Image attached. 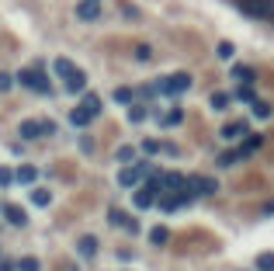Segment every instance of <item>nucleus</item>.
I'll use <instances>...</instances> for the list:
<instances>
[{
    "label": "nucleus",
    "mask_w": 274,
    "mask_h": 271,
    "mask_svg": "<svg viewBox=\"0 0 274 271\" xmlns=\"http://www.w3.org/2000/svg\"><path fill=\"white\" fill-rule=\"evenodd\" d=\"M236 7L257 21H271L274 24V0H236Z\"/></svg>",
    "instance_id": "obj_1"
},
{
    "label": "nucleus",
    "mask_w": 274,
    "mask_h": 271,
    "mask_svg": "<svg viewBox=\"0 0 274 271\" xmlns=\"http://www.w3.org/2000/svg\"><path fill=\"white\" fill-rule=\"evenodd\" d=\"M157 87V94H167V97H177V94H184L188 87H191V77L188 73H170V77H163L153 84Z\"/></svg>",
    "instance_id": "obj_2"
},
{
    "label": "nucleus",
    "mask_w": 274,
    "mask_h": 271,
    "mask_svg": "<svg viewBox=\"0 0 274 271\" xmlns=\"http://www.w3.org/2000/svg\"><path fill=\"white\" fill-rule=\"evenodd\" d=\"M18 80H21V87H32V91H39V94H52V84H49V77H45L42 70H21Z\"/></svg>",
    "instance_id": "obj_3"
},
{
    "label": "nucleus",
    "mask_w": 274,
    "mask_h": 271,
    "mask_svg": "<svg viewBox=\"0 0 274 271\" xmlns=\"http://www.w3.org/2000/svg\"><path fill=\"white\" fill-rule=\"evenodd\" d=\"M149 171H153V167H149L146 160H139L136 167H125V171L118 174V184H121V188H136V184H139L146 174H149Z\"/></svg>",
    "instance_id": "obj_4"
},
{
    "label": "nucleus",
    "mask_w": 274,
    "mask_h": 271,
    "mask_svg": "<svg viewBox=\"0 0 274 271\" xmlns=\"http://www.w3.org/2000/svg\"><path fill=\"white\" fill-rule=\"evenodd\" d=\"M52 132H56L52 122H35V118L21 122V139H39V136H52Z\"/></svg>",
    "instance_id": "obj_5"
},
{
    "label": "nucleus",
    "mask_w": 274,
    "mask_h": 271,
    "mask_svg": "<svg viewBox=\"0 0 274 271\" xmlns=\"http://www.w3.org/2000/svg\"><path fill=\"white\" fill-rule=\"evenodd\" d=\"M184 188L191 195H212L216 192V181H212V177H191V181L184 177Z\"/></svg>",
    "instance_id": "obj_6"
},
{
    "label": "nucleus",
    "mask_w": 274,
    "mask_h": 271,
    "mask_svg": "<svg viewBox=\"0 0 274 271\" xmlns=\"http://www.w3.org/2000/svg\"><path fill=\"white\" fill-rule=\"evenodd\" d=\"M77 18L80 21H98L101 18L98 0H80V4H77Z\"/></svg>",
    "instance_id": "obj_7"
},
{
    "label": "nucleus",
    "mask_w": 274,
    "mask_h": 271,
    "mask_svg": "<svg viewBox=\"0 0 274 271\" xmlns=\"http://www.w3.org/2000/svg\"><path fill=\"white\" fill-rule=\"evenodd\" d=\"M180 188H184V174H177V171L160 174V192H180Z\"/></svg>",
    "instance_id": "obj_8"
},
{
    "label": "nucleus",
    "mask_w": 274,
    "mask_h": 271,
    "mask_svg": "<svg viewBox=\"0 0 274 271\" xmlns=\"http://www.w3.org/2000/svg\"><path fill=\"white\" fill-rule=\"evenodd\" d=\"M108 219H111L115 226H125V230H129V233H139V223H136V219H132V215H125V212H121V209H111V212H108Z\"/></svg>",
    "instance_id": "obj_9"
},
{
    "label": "nucleus",
    "mask_w": 274,
    "mask_h": 271,
    "mask_svg": "<svg viewBox=\"0 0 274 271\" xmlns=\"http://www.w3.org/2000/svg\"><path fill=\"white\" fill-rule=\"evenodd\" d=\"M83 87H87V73H83V70H73V73L66 77V91L77 94V91H83Z\"/></svg>",
    "instance_id": "obj_10"
},
{
    "label": "nucleus",
    "mask_w": 274,
    "mask_h": 271,
    "mask_svg": "<svg viewBox=\"0 0 274 271\" xmlns=\"http://www.w3.org/2000/svg\"><path fill=\"white\" fill-rule=\"evenodd\" d=\"M70 122H73V125H77V129H83V125H90V122H94V118H90V112H87V108H83V104H77V108H73V112H70Z\"/></svg>",
    "instance_id": "obj_11"
},
{
    "label": "nucleus",
    "mask_w": 274,
    "mask_h": 271,
    "mask_svg": "<svg viewBox=\"0 0 274 271\" xmlns=\"http://www.w3.org/2000/svg\"><path fill=\"white\" fill-rule=\"evenodd\" d=\"M239 136H247V122H229V125H222V139H239Z\"/></svg>",
    "instance_id": "obj_12"
},
{
    "label": "nucleus",
    "mask_w": 274,
    "mask_h": 271,
    "mask_svg": "<svg viewBox=\"0 0 274 271\" xmlns=\"http://www.w3.org/2000/svg\"><path fill=\"white\" fill-rule=\"evenodd\" d=\"M4 215H7V223H11V226H24V223H28V215L21 212L18 205H7V209H4Z\"/></svg>",
    "instance_id": "obj_13"
},
{
    "label": "nucleus",
    "mask_w": 274,
    "mask_h": 271,
    "mask_svg": "<svg viewBox=\"0 0 274 271\" xmlns=\"http://www.w3.org/2000/svg\"><path fill=\"white\" fill-rule=\"evenodd\" d=\"M35 177H39V171H35V167H28V164H24V167H18V171H14V181H18V184H32Z\"/></svg>",
    "instance_id": "obj_14"
},
{
    "label": "nucleus",
    "mask_w": 274,
    "mask_h": 271,
    "mask_svg": "<svg viewBox=\"0 0 274 271\" xmlns=\"http://www.w3.org/2000/svg\"><path fill=\"white\" fill-rule=\"evenodd\" d=\"M153 202H157V195L149 192V188H136V205L139 209H149Z\"/></svg>",
    "instance_id": "obj_15"
},
{
    "label": "nucleus",
    "mask_w": 274,
    "mask_h": 271,
    "mask_svg": "<svg viewBox=\"0 0 274 271\" xmlns=\"http://www.w3.org/2000/svg\"><path fill=\"white\" fill-rule=\"evenodd\" d=\"M80 104L90 112V118H98V115H101V97H98V94H87L83 101H80Z\"/></svg>",
    "instance_id": "obj_16"
},
{
    "label": "nucleus",
    "mask_w": 274,
    "mask_h": 271,
    "mask_svg": "<svg viewBox=\"0 0 274 271\" xmlns=\"http://www.w3.org/2000/svg\"><path fill=\"white\" fill-rule=\"evenodd\" d=\"M52 70H56L59 77L66 80V77H70V73H73V70H77V66H73V63H70V59H63V56H59L56 63H52Z\"/></svg>",
    "instance_id": "obj_17"
},
{
    "label": "nucleus",
    "mask_w": 274,
    "mask_h": 271,
    "mask_svg": "<svg viewBox=\"0 0 274 271\" xmlns=\"http://www.w3.org/2000/svg\"><path fill=\"white\" fill-rule=\"evenodd\" d=\"M233 77L239 80V84H254V70H250V66H233Z\"/></svg>",
    "instance_id": "obj_18"
},
{
    "label": "nucleus",
    "mask_w": 274,
    "mask_h": 271,
    "mask_svg": "<svg viewBox=\"0 0 274 271\" xmlns=\"http://www.w3.org/2000/svg\"><path fill=\"white\" fill-rule=\"evenodd\" d=\"M115 101H118V104H132V101H136V91H129V87H118V91H115Z\"/></svg>",
    "instance_id": "obj_19"
},
{
    "label": "nucleus",
    "mask_w": 274,
    "mask_h": 271,
    "mask_svg": "<svg viewBox=\"0 0 274 271\" xmlns=\"http://www.w3.org/2000/svg\"><path fill=\"white\" fill-rule=\"evenodd\" d=\"M94 251H98V240H94V236H83V240H80V254H83V257H90Z\"/></svg>",
    "instance_id": "obj_20"
},
{
    "label": "nucleus",
    "mask_w": 274,
    "mask_h": 271,
    "mask_svg": "<svg viewBox=\"0 0 274 271\" xmlns=\"http://www.w3.org/2000/svg\"><path fill=\"white\" fill-rule=\"evenodd\" d=\"M236 97H239V101H247V104H254V101H257V97H254V87H250V84H239Z\"/></svg>",
    "instance_id": "obj_21"
},
{
    "label": "nucleus",
    "mask_w": 274,
    "mask_h": 271,
    "mask_svg": "<svg viewBox=\"0 0 274 271\" xmlns=\"http://www.w3.org/2000/svg\"><path fill=\"white\" fill-rule=\"evenodd\" d=\"M149 240H153V243H157V247H163V243H167V240H170V233L163 230V226H157V230L149 233Z\"/></svg>",
    "instance_id": "obj_22"
},
{
    "label": "nucleus",
    "mask_w": 274,
    "mask_h": 271,
    "mask_svg": "<svg viewBox=\"0 0 274 271\" xmlns=\"http://www.w3.org/2000/svg\"><path fill=\"white\" fill-rule=\"evenodd\" d=\"M257 271H274V254H260L257 257Z\"/></svg>",
    "instance_id": "obj_23"
},
{
    "label": "nucleus",
    "mask_w": 274,
    "mask_h": 271,
    "mask_svg": "<svg viewBox=\"0 0 274 271\" xmlns=\"http://www.w3.org/2000/svg\"><path fill=\"white\" fill-rule=\"evenodd\" d=\"M236 160H243V156H239V150H229V153H222V156H219V164H222V167H233Z\"/></svg>",
    "instance_id": "obj_24"
},
{
    "label": "nucleus",
    "mask_w": 274,
    "mask_h": 271,
    "mask_svg": "<svg viewBox=\"0 0 274 271\" xmlns=\"http://www.w3.org/2000/svg\"><path fill=\"white\" fill-rule=\"evenodd\" d=\"M254 115H257V118H271V104H264V101H254Z\"/></svg>",
    "instance_id": "obj_25"
},
{
    "label": "nucleus",
    "mask_w": 274,
    "mask_h": 271,
    "mask_svg": "<svg viewBox=\"0 0 274 271\" xmlns=\"http://www.w3.org/2000/svg\"><path fill=\"white\" fill-rule=\"evenodd\" d=\"M142 118H146V108L142 104H132L129 108V122H142Z\"/></svg>",
    "instance_id": "obj_26"
},
{
    "label": "nucleus",
    "mask_w": 274,
    "mask_h": 271,
    "mask_svg": "<svg viewBox=\"0 0 274 271\" xmlns=\"http://www.w3.org/2000/svg\"><path fill=\"white\" fill-rule=\"evenodd\" d=\"M226 104H229V94H212V108H216V112H222V108H226Z\"/></svg>",
    "instance_id": "obj_27"
},
{
    "label": "nucleus",
    "mask_w": 274,
    "mask_h": 271,
    "mask_svg": "<svg viewBox=\"0 0 274 271\" xmlns=\"http://www.w3.org/2000/svg\"><path fill=\"white\" fill-rule=\"evenodd\" d=\"M11 184H14V171L0 167V188H11Z\"/></svg>",
    "instance_id": "obj_28"
},
{
    "label": "nucleus",
    "mask_w": 274,
    "mask_h": 271,
    "mask_svg": "<svg viewBox=\"0 0 274 271\" xmlns=\"http://www.w3.org/2000/svg\"><path fill=\"white\" fill-rule=\"evenodd\" d=\"M118 160H121V164H132V160H136V150H132V146H121V150H118Z\"/></svg>",
    "instance_id": "obj_29"
},
{
    "label": "nucleus",
    "mask_w": 274,
    "mask_h": 271,
    "mask_svg": "<svg viewBox=\"0 0 274 271\" xmlns=\"http://www.w3.org/2000/svg\"><path fill=\"white\" fill-rule=\"evenodd\" d=\"M18 268H21V271H42V268H39V261H35V257H24V261H21Z\"/></svg>",
    "instance_id": "obj_30"
},
{
    "label": "nucleus",
    "mask_w": 274,
    "mask_h": 271,
    "mask_svg": "<svg viewBox=\"0 0 274 271\" xmlns=\"http://www.w3.org/2000/svg\"><path fill=\"white\" fill-rule=\"evenodd\" d=\"M184 122V112H170V115L163 118V125H180Z\"/></svg>",
    "instance_id": "obj_31"
},
{
    "label": "nucleus",
    "mask_w": 274,
    "mask_h": 271,
    "mask_svg": "<svg viewBox=\"0 0 274 271\" xmlns=\"http://www.w3.org/2000/svg\"><path fill=\"white\" fill-rule=\"evenodd\" d=\"M32 202H35V205H49V192H42L39 188V192L32 195Z\"/></svg>",
    "instance_id": "obj_32"
},
{
    "label": "nucleus",
    "mask_w": 274,
    "mask_h": 271,
    "mask_svg": "<svg viewBox=\"0 0 274 271\" xmlns=\"http://www.w3.org/2000/svg\"><path fill=\"white\" fill-rule=\"evenodd\" d=\"M142 150H146V153H160V143H157V139H146Z\"/></svg>",
    "instance_id": "obj_33"
},
{
    "label": "nucleus",
    "mask_w": 274,
    "mask_h": 271,
    "mask_svg": "<svg viewBox=\"0 0 274 271\" xmlns=\"http://www.w3.org/2000/svg\"><path fill=\"white\" fill-rule=\"evenodd\" d=\"M219 56L229 59V56H233V45H229V42H222V45H219Z\"/></svg>",
    "instance_id": "obj_34"
},
{
    "label": "nucleus",
    "mask_w": 274,
    "mask_h": 271,
    "mask_svg": "<svg viewBox=\"0 0 274 271\" xmlns=\"http://www.w3.org/2000/svg\"><path fill=\"white\" fill-rule=\"evenodd\" d=\"M7 87H11V77H7V73H0V91H7Z\"/></svg>",
    "instance_id": "obj_35"
},
{
    "label": "nucleus",
    "mask_w": 274,
    "mask_h": 271,
    "mask_svg": "<svg viewBox=\"0 0 274 271\" xmlns=\"http://www.w3.org/2000/svg\"><path fill=\"white\" fill-rule=\"evenodd\" d=\"M0 271H14V264H7V261H0Z\"/></svg>",
    "instance_id": "obj_36"
},
{
    "label": "nucleus",
    "mask_w": 274,
    "mask_h": 271,
    "mask_svg": "<svg viewBox=\"0 0 274 271\" xmlns=\"http://www.w3.org/2000/svg\"><path fill=\"white\" fill-rule=\"evenodd\" d=\"M98 4H101V0H98Z\"/></svg>",
    "instance_id": "obj_37"
}]
</instances>
